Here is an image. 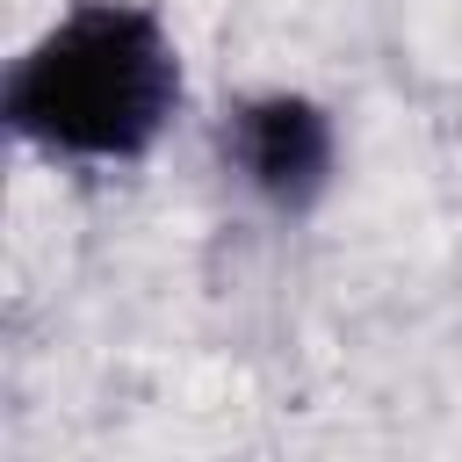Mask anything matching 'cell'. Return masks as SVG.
Segmentation results:
<instances>
[{"instance_id":"cell-1","label":"cell","mask_w":462,"mask_h":462,"mask_svg":"<svg viewBox=\"0 0 462 462\" xmlns=\"http://www.w3.org/2000/svg\"><path fill=\"white\" fill-rule=\"evenodd\" d=\"M188 94L180 43L152 0H65L7 65V130L58 166H137Z\"/></svg>"},{"instance_id":"cell-2","label":"cell","mask_w":462,"mask_h":462,"mask_svg":"<svg viewBox=\"0 0 462 462\" xmlns=\"http://www.w3.org/2000/svg\"><path fill=\"white\" fill-rule=\"evenodd\" d=\"M217 144H224V173L274 217H303L332 188V166H339L332 116L289 87H267V94H245L238 108H224Z\"/></svg>"}]
</instances>
